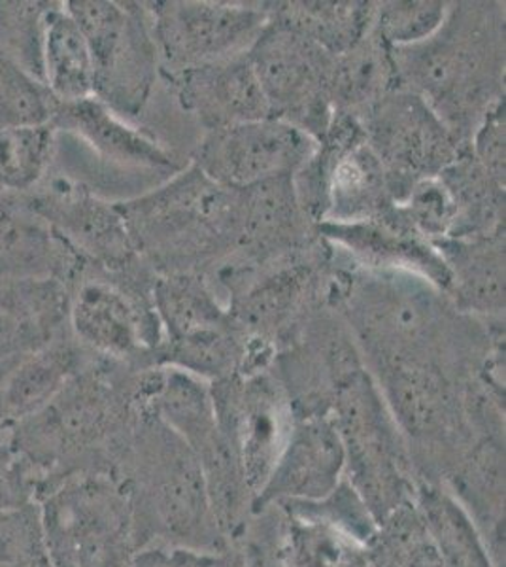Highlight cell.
I'll return each mask as SVG.
<instances>
[{
    "label": "cell",
    "instance_id": "obj_1",
    "mask_svg": "<svg viewBox=\"0 0 506 567\" xmlns=\"http://www.w3.org/2000/svg\"><path fill=\"white\" fill-rule=\"evenodd\" d=\"M135 365L93 355L58 398L8 435L39 483L74 471L114 475L144 411Z\"/></svg>",
    "mask_w": 506,
    "mask_h": 567
},
{
    "label": "cell",
    "instance_id": "obj_2",
    "mask_svg": "<svg viewBox=\"0 0 506 567\" xmlns=\"http://www.w3.org/2000/svg\"><path fill=\"white\" fill-rule=\"evenodd\" d=\"M450 8L433 37L409 48H391L397 87L430 104L455 141L481 127L487 110L503 101L505 25L492 4Z\"/></svg>",
    "mask_w": 506,
    "mask_h": 567
},
{
    "label": "cell",
    "instance_id": "obj_3",
    "mask_svg": "<svg viewBox=\"0 0 506 567\" xmlns=\"http://www.w3.org/2000/svg\"><path fill=\"white\" fill-rule=\"evenodd\" d=\"M127 492L144 548H229L192 449L155 414H142L114 471Z\"/></svg>",
    "mask_w": 506,
    "mask_h": 567
},
{
    "label": "cell",
    "instance_id": "obj_4",
    "mask_svg": "<svg viewBox=\"0 0 506 567\" xmlns=\"http://www.w3.org/2000/svg\"><path fill=\"white\" fill-rule=\"evenodd\" d=\"M328 413L344 446V478L376 523L414 502L422 481L411 451L353 341L331 354Z\"/></svg>",
    "mask_w": 506,
    "mask_h": 567
},
{
    "label": "cell",
    "instance_id": "obj_5",
    "mask_svg": "<svg viewBox=\"0 0 506 567\" xmlns=\"http://www.w3.org/2000/svg\"><path fill=\"white\" fill-rule=\"evenodd\" d=\"M142 259L159 275L200 272L208 259L237 251V189L192 167L167 186L114 203Z\"/></svg>",
    "mask_w": 506,
    "mask_h": 567
},
{
    "label": "cell",
    "instance_id": "obj_6",
    "mask_svg": "<svg viewBox=\"0 0 506 567\" xmlns=\"http://www.w3.org/2000/svg\"><path fill=\"white\" fill-rule=\"evenodd\" d=\"M37 507L50 567H131L141 553L127 492L110 473L48 478Z\"/></svg>",
    "mask_w": 506,
    "mask_h": 567
},
{
    "label": "cell",
    "instance_id": "obj_7",
    "mask_svg": "<svg viewBox=\"0 0 506 567\" xmlns=\"http://www.w3.org/2000/svg\"><path fill=\"white\" fill-rule=\"evenodd\" d=\"M379 529L347 478L316 502L272 503L254 511L240 542L272 567H369Z\"/></svg>",
    "mask_w": 506,
    "mask_h": 567
},
{
    "label": "cell",
    "instance_id": "obj_8",
    "mask_svg": "<svg viewBox=\"0 0 506 567\" xmlns=\"http://www.w3.org/2000/svg\"><path fill=\"white\" fill-rule=\"evenodd\" d=\"M64 8L90 48L93 97L123 120L141 116L161 63L146 4L69 0Z\"/></svg>",
    "mask_w": 506,
    "mask_h": 567
},
{
    "label": "cell",
    "instance_id": "obj_9",
    "mask_svg": "<svg viewBox=\"0 0 506 567\" xmlns=\"http://www.w3.org/2000/svg\"><path fill=\"white\" fill-rule=\"evenodd\" d=\"M248 58L272 116L291 123L314 142L323 141L334 114L337 58L272 18L251 44Z\"/></svg>",
    "mask_w": 506,
    "mask_h": 567
},
{
    "label": "cell",
    "instance_id": "obj_10",
    "mask_svg": "<svg viewBox=\"0 0 506 567\" xmlns=\"http://www.w3.org/2000/svg\"><path fill=\"white\" fill-rule=\"evenodd\" d=\"M359 122L390 176L393 205H401L416 182L443 175L465 152L430 104L403 87L385 93Z\"/></svg>",
    "mask_w": 506,
    "mask_h": 567
},
{
    "label": "cell",
    "instance_id": "obj_11",
    "mask_svg": "<svg viewBox=\"0 0 506 567\" xmlns=\"http://www.w3.org/2000/svg\"><path fill=\"white\" fill-rule=\"evenodd\" d=\"M208 384L219 432L242 465L256 499L291 432L288 392L272 368Z\"/></svg>",
    "mask_w": 506,
    "mask_h": 567
},
{
    "label": "cell",
    "instance_id": "obj_12",
    "mask_svg": "<svg viewBox=\"0 0 506 567\" xmlns=\"http://www.w3.org/2000/svg\"><path fill=\"white\" fill-rule=\"evenodd\" d=\"M146 8L167 76L248 52L270 18L265 4L149 2Z\"/></svg>",
    "mask_w": 506,
    "mask_h": 567
},
{
    "label": "cell",
    "instance_id": "obj_13",
    "mask_svg": "<svg viewBox=\"0 0 506 567\" xmlns=\"http://www.w3.org/2000/svg\"><path fill=\"white\" fill-rule=\"evenodd\" d=\"M29 207L84 259V277L110 278L144 264L114 203L66 178L25 195Z\"/></svg>",
    "mask_w": 506,
    "mask_h": 567
},
{
    "label": "cell",
    "instance_id": "obj_14",
    "mask_svg": "<svg viewBox=\"0 0 506 567\" xmlns=\"http://www.w3.org/2000/svg\"><path fill=\"white\" fill-rule=\"evenodd\" d=\"M69 329L91 354L135 368H154L163 342L154 297L99 277H84L72 290Z\"/></svg>",
    "mask_w": 506,
    "mask_h": 567
},
{
    "label": "cell",
    "instance_id": "obj_15",
    "mask_svg": "<svg viewBox=\"0 0 506 567\" xmlns=\"http://www.w3.org/2000/svg\"><path fill=\"white\" fill-rule=\"evenodd\" d=\"M314 154V141L278 117L208 131L193 165L229 189L293 176Z\"/></svg>",
    "mask_w": 506,
    "mask_h": 567
},
{
    "label": "cell",
    "instance_id": "obj_16",
    "mask_svg": "<svg viewBox=\"0 0 506 567\" xmlns=\"http://www.w3.org/2000/svg\"><path fill=\"white\" fill-rule=\"evenodd\" d=\"M347 456L329 414H293L288 443L254 499V511L282 502H316L344 481Z\"/></svg>",
    "mask_w": 506,
    "mask_h": 567
},
{
    "label": "cell",
    "instance_id": "obj_17",
    "mask_svg": "<svg viewBox=\"0 0 506 567\" xmlns=\"http://www.w3.org/2000/svg\"><path fill=\"white\" fill-rule=\"evenodd\" d=\"M167 78L182 109L206 131L275 117L248 52Z\"/></svg>",
    "mask_w": 506,
    "mask_h": 567
},
{
    "label": "cell",
    "instance_id": "obj_18",
    "mask_svg": "<svg viewBox=\"0 0 506 567\" xmlns=\"http://www.w3.org/2000/svg\"><path fill=\"white\" fill-rule=\"evenodd\" d=\"M91 354L72 337L71 329L40 349L0 363V430L39 414L87 365Z\"/></svg>",
    "mask_w": 506,
    "mask_h": 567
},
{
    "label": "cell",
    "instance_id": "obj_19",
    "mask_svg": "<svg viewBox=\"0 0 506 567\" xmlns=\"http://www.w3.org/2000/svg\"><path fill=\"white\" fill-rule=\"evenodd\" d=\"M84 275V259L29 207L25 195L0 192V280L55 278L74 290Z\"/></svg>",
    "mask_w": 506,
    "mask_h": 567
},
{
    "label": "cell",
    "instance_id": "obj_20",
    "mask_svg": "<svg viewBox=\"0 0 506 567\" xmlns=\"http://www.w3.org/2000/svg\"><path fill=\"white\" fill-rule=\"evenodd\" d=\"M72 288L55 278L0 280V363L69 329Z\"/></svg>",
    "mask_w": 506,
    "mask_h": 567
},
{
    "label": "cell",
    "instance_id": "obj_21",
    "mask_svg": "<svg viewBox=\"0 0 506 567\" xmlns=\"http://www.w3.org/2000/svg\"><path fill=\"white\" fill-rule=\"evenodd\" d=\"M318 233L347 246L365 264L397 267V271L420 272L444 291H450L452 275L430 240H423L391 208L384 218L358 224L321 221Z\"/></svg>",
    "mask_w": 506,
    "mask_h": 567
},
{
    "label": "cell",
    "instance_id": "obj_22",
    "mask_svg": "<svg viewBox=\"0 0 506 567\" xmlns=\"http://www.w3.org/2000/svg\"><path fill=\"white\" fill-rule=\"evenodd\" d=\"M52 125L58 133H66L85 142L95 154L114 165L179 171V163L159 142L144 131L131 127L122 116L95 97L82 99L76 103H58Z\"/></svg>",
    "mask_w": 506,
    "mask_h": 567
},
{
    "label": "cell",
    "instance_id": "obj_23",
    "mask_svg": "<svg viewBox=\"0 0 506 567\" xmlns=\"http://www.w3.org/2000/svg\"><path fill=\"white\" fill-rule=\"evenodd\" d=\"M505 229L475 239H438L431 245L452 275L450 293L463 309L505 312Z\"/></svg>",
    "mask_w": 506,
    "mask_h": 567
},
{
    "label": "cell",
    "instance_id": "obj_24",
    "mask_svg": "<svg viewBox=\"0 0 506 567\" xmlns=\"http://www.w3.org/2000/svg\"><path fill=\"white\" fill-rule=\"evenodd\" d=\"M414 503L443 567H500L478 526L444 486L417 484Z\"/></svg>",
    "mask_w": 506,
    "mask_h": 567
},
{
    "label": "cell",
    "instance_id": "obj_25",
    "mask_svg": "<svg viewBox=\"0 0 506 567\" xmlns=\"http://www.w3.org/2000/svg\"><path fill=\"white\" fill-rule=\"evenodd\" d=\"M44 84L58 103L93 97V63L84 34L66 12L64 2H52L45 13L42 39Z\"/></svg>",
    "mask_w": 506,
    "mask_h": 567
},
{
    "label": "cell",
    "instance_id": "obj_26",
    "mask_svg": "<svg viewBox=\"0 0 506 567\" xmlns=\"http://www.w3.org/2000/svg\"><path fill=\"white\" fill-rule=\"evenodd\" d=\"M397 87L391 45L374 29L334 61L333 106L361 120L372 104Z\"/></svg>",
    "mask_w": 506,
    "mask_h": 567
},
{
    "label": "cell",
    "instance_id": "obj_27",
    "mask_svg": "<svg viewBox=\"0 0 506 567\" xmlns=\"http://www.w3.org/2000/svg\"><path fill=\"white\" fill-rule=\"evenodd\" d=\"M154 307L163 328V342L179 341L237 323L231 312L219 309L200 272L157 275Z\"/></svg>",
    "mask_w": 506,
    "mask_h": 567
},
{
    "label": "cell",
    "instance_id": "obj_28",
    "mask_svg": "<svg viewBox=\"0 0 506 567\" xmlns=\"http://www.w3.org/2000/svg\"><path fill=\"white\" fill-rule=\"evenodd\" d=\"M272 7V20L314 40L334 58L369 33L374 16L372 2H283Z\"/></svg>",
    "mask_w": 506,
    "mask_h": 567
},
{
    "label": "cell",
    "instance_id": "obj_29",
    "mask_svg": "<svg viewBox=\"0 0 506 567\" xmlns=\"http://www.w3.org/2000/svg\"><path fill=\"white\" fill-rule=\"evenodd\" d=\"M58 131L52 123L0 127V192L29 195L42 186L52 167Z\"/></svg>",
    "mask_w": 506,
    "mask_h": 567
},
{
    "label": "cell",
    "instance_id": "obj_30",
    "mask_svg": "<svg viewBox=\"0 0 506 567\" xmlns=\"http://www.w3.org/2000/svg\"><path fill=\"white\" fill-rule=\"evenodd\" d=\"M369 567H443L416 503L404 505L379 524Z\"/></svg>",
    "mask_w": 506,
    "mask_h": 567
},
{
    "label": "cell",
    "instance_id": "obj_31",
    "mask_svg": "<svg viewBox=\"0 0 506 567\" xmlns=\"http://www.w3.org/2000/svg\"><path fill=\"white\" fill-rule=\"evenodd\" d=\"M58 99L0 48V127L52 123Z\"/></svg>",
    "mask_w": 506,
    "mask_h": 567
},
{
    "label": "cell",
    "instance_id": "obj_32",
    "mask_svg": "<svg viewBox=\"0 0 506 567\" xmlns=\"http://www.w3.org/2000/svg\"><path fill=\"white\" fill-rule=\"evenodd\" d=\"M52 2H0V48L44 82L42 39Z\"/></svg>",
    "mask_w": 506,
    "mask_h": 567
},
{
    "label": "cell",
    "instance_id": "obj_33",
    "mask_svg": "<svg viewBox=\"0 0 506 567\" xmlns=\"http://www.w3.org/2000/svg\"><path fill=\"white\" fill-rule=\"evenodd\" d=\"M372 29L391 48H409L430 39L448 16L446 2H380Z\"/></svg>",
    "mask_w": 506,
    "mask_h": 567
},
{
    "label": "cell",
    "instance_id": "obj_34",
    "mask_svg": "<svg viewBox=\"0 0 506 567\" xmlns=\"http://www.w3.org/2000/svg\"><path fill=\"white\" fill-rule=\"evenodd\" d=\"M0 567H50L37 503L0 509Z\"/></svg>",
    "mask_w": 506,
    "mask_h": 567
},
{
    "label": "cell",
    "instance_id": "obj_35",
    "mask_svg": "<svg viewBox=\"0 0 506 567\" xmlns=\"http://www.w3.org/2000/svg\"><path fill=\"white\" fill-rule=\"evenodd\" d=\"M39 477L16 451L8 432L0 430V509L37 503Z\"/></svg>",
    "mask_w": 506,
    "mask_h": 567
},
{
    "label": "cell",
    "instance_id": "obj_36",
    "mask_svg": "<svg viewBox=\"0 0 506 567\" xmlns=\"http://www.w3.org/2000/svg\"><path fill=\"white\" fill-rule=\"evenodd\" d=\"M131 567H246L238 547L224 550H192V548H144Z\"/></svg>",
    "mask_w": 506,
    "mask_h": 567
},
{
    "label": "cell",
    "instance_id": "obj_37",
    "mask_svg": "<svg viewBox=\"0 0 506 567\" xmlns=\"http://www.w3.org/2000/svg\"><path fill=\"white\" fill-rule=\"evenodd\" d=\"M471 154L497 181L505 182V101L487 110L476 130Z\"/></svg>",
    "mask_w": 506,
    "mask_h": 567
},
{
    "label": "cell",
    "instance_id": "obj_38",
    "mask_svg": "<svg viewBox=\"0 0 506 567\" xmlns=\"http://www.w3.org/2000/svg\"><path fill=\"white\" fill-rule=\"evenodd\" d=\"M238 548L242 553L246 567H272L270 561L267 560V556L264 553H259L257 548L250 547V545H238Z\"/></svg>",
    "mask_w": 506,
    "mask_h": 567
}]
</instances>
